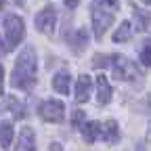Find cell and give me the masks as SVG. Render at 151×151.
<instances>
[{
  "mask_svg": "<svg viewBox=\"0 0 151 151\" xmlns=\"http://www.w3.org/2000/svg\"><path fill=\"white\" fill-rule=\"evenodd\" d=\"M36 69H38L36 50H34V46H25L15 61L11 84L21 90H32L36 86Z\"/></svg>",
  "mask_w": 151,
  "mask_h": 151,
  "instance_id": "1",
  "label": "cell"
},
{
  "mask_svg": "<svg viewBox=\"0 0 151 151\" xmlns=\"http://www.w3.org/2000/svg\"><path fill=\"white\" fill-rule=\"evenodd\" d=\"M111 76L116 80H124V82H132V80H137L141 71L139 67L132 63L130 59H126L124 55H111Z\"/></svg>",
  "mask_w": 151,
  "mask_h": 151,
  "instance_id": "2",
  "label": "cell"
},
{
  "mask_svg": "<svg viewBox=\"0 0 151 151\" xmlns=\"http://www.w3.org/2000/svg\"><path fill=\"white\" fill-rule=\"evenodd\" d=\"M4 36H6V48H15L17 44H21L23 36H25V23L19 15H6L4 21Z\"/></svg>",
  "mask_w": 151,
  "mask_h": 151,
  "instance_id": "3",
  "label": "cell"
},
{
  "mask_svg": "<svg viewBox=\"0 0 151 151\" xmlns=\"http://www.w3.org/2000/svg\"><path fill=\"white\" fill-rule=\"evenodd\" d=\"M113 23V11L103 4H92V32L97 38H103L109 25Z\"/></svg>",
  "mask_w": 151,
  "mask_h": 151,
  "instance_id": "4",
  "label": "cell"
},
{
  "mask_svg": "<svg viewBox=\"0 0 151 151\" xmlns=\"http://www.w3.org/2000/svg\"><path fill=\"white\" fill-rule=\"evenodd\" d=\"M40 118L50 124H61L65 120V105L59 99H48L40 105Z\"/></svg>",
  "mask_w": 151,
  "mask_h": 151,
  "instance_id": "5",
  "label": "cell"
},
{
  "mask_svg": "<svg viewBox=\"0 0 151 151\" xmlns=\"http://www.w3.org/2000/svg\"><path fill=\"white\" fill-rule=\"evenodd\" d=\"M55 27H57V11L52 6H44L36 15V29L44 36H52Z\"/></svg>",
  "mask_w": 151,
  "mask_h": 151,
  "instance_id": "6",
  "label": "cell"
},
{
  "mask_svg": "<svg viewBox=\"0 0 151 151\" xmlns=\"http://www.w3.org/2000/svg\"><path fill=\"white\" fill-rule=\"evenodd\" d=\"M90 90H92V80L88 73H82L78 82H76V103L82 105L90 99Z\"/></svg>",
  "mask_w": 151,
  "mask_h": 151,
  "instance_id": "7",
  "label": "cell"
},
{
  "mask_svg": "<svg viewBox=\"0 0 151 151\" xmlns=\"http://www.w3.org/2000/svg\"><path fill=\"white\" fill-rule=\"evenodd\" d=\"M15 151H36V134L29 126H23L19 132V139L15 145Z\"/></svg>",
  "mask_w": 151,
  "mask_h": 151,
  "instance_id": "8",
  "label": "cell"
},
{
  "mask_svg": "<svg viewBox=\"0 0 151 151\" xmlns=\"http://www.w3.org/2000/svg\"><path fill=\"white\" fill-rule=\"evenodd\" d=\"M65 40L71 44L73 52H82V50L88 46V32H86L84 27H78L73 34H67V36H65Z\"/></svg>",
  "mask_w": 151,
  "mask_h": 151,
  "instance_id": "9",
  "label": "cell"
},
{
  "mask_svg": "<svg viewBox=\"0 0 151 151\" xmlns=\"http://www.w3.org/2000/svg\"><path fill=\"white\" fill-rule=\"evenodd\" d=\"M132 15H134V25L143 34H151V13L143 11L139 6H132Z\"/></svg>",
  "mask_w": 151,
  "mask_h": 151,
  "instance_id": "10",
  "label": "cell"
},
{
  "mask_svg": "<svg viewBox=\"0 0 151 151\" xmlns=\"http://www.w3.org/2000/svg\"><path fill=\"white\" fill-rule=\"evenodd\" d=\"M111 97H113V90H111L107 78L101 73L99 78H97V103H99V105H109Z\"/></svg>",
  "mask_w": 151,
  "mask_h": 151,
  "instance_id": "11",
  "label": "cell"
},
{
  "mask_svg": "<svg viewBox=\"0 0 151 151\" xmlns=\"http://www.w3.org/2000/svg\"><path fill=\"white\" fill-rule=\"evenodd\" d=\"M52 88L59 94H69V90H71V76H69V71H57L52 76Z\"/></svg>",
  "mask_w": 151,
  "mask_h": 151,
  "instance_id": "12",
  "label": "cell"
},
{
  "mask_svg": "<svg viewBox=\"0 0 151 151\" xmlns=\"http://www.w3.org/2000/svg\"><path fill=\"white\" fill-rule=\"evenodd\" d=\"M101 137L109 143V145H116L120 141V128H118V122L116 120H107L103 126H101Z\"/></svg>",
  "mask_w": 151,
  "mask_h": 151,
  "instance_id": "13",
  "label": "cell"
},
{
  "mask_svg": "<svg viewBox=\"0 0 151 151\" xmlns=\"http://www.w3.org/2000/svg\"><path fill=\"white\" fill-rule=\"evenodd\" d=\"M80 130H82V139L90 145V143H94L99 137H101V124L99 122H84L82 126H80Z\"/></svg>",
  "mask_w": 151,
  "mask_h": 151,
  "instance_id": "14",
  "label": "cell"
},
{
  "mask_svg": "<svg viewBox=\"0 0 151 151\" xmlns=\"http://www.w3.org/2000/svg\"><path fill=\"white\" fill-rule=\"evenodd\" d=\"M13 137H15L13 124L11 122H0V147L9 149L11 143H13Z\"/></svg>",
  "mask_w": 151,
  "mask_h": 151,
  "instance_id": "15",
  "label": "cell"
},
{
  "mask_svg": "<svg viewBox=\"0 0 151 151\" xmlns=\"http://www.w3.org/2000/svg\"><path fill=\"white\" fill-rule=\"evenodd\" d=\"M130 32H132L130 21H122L120 27L113 32V38H111V40H113V42H118V44H122V42H126L128 38H130Z\"/></svg>",
  "mask_w": 151,
  "mask_h": 151,
  "instance_id": "16",
  "label": "cell"
},
{
  "mask_svg": "<svg viewBox=\"0 0 151 151\" xmlns=\"http://www.w3.org/2000/svg\"><path fill=\"white\" fill-rule=\"evenodd\" d=\"M141 63L145 65V67H151V38L143 44V48H141Z\"/></svg>",
  "mask_w": 151,
  "mask_h": 151,
  "instance_id": "17",
  "label": "cell"
},
{
  "mask_svg": "<svg viewBox=\"0 0 151 151\" xmlns=\"http://www.w3.org/2000/svg\"><path fill=\"white\" fill-rule=\"evenodd\" d=\"M111 65V57L109 55H94V59H92V67L94 69H105Z\"/></svg>",
  "mask_w": 151,
  "mask_h": 151,
  "instance_id": "18",
  "label": "cell"
},
{
  "mask_svg": "<svg viewBox=\"0 0 151 151\" xmlns=\"http://www.w3.org/2000/svg\"><path fill=\"white\" fill-rule=\"evenodd\" d=\"M84 120H86V113H84L82 109H76V111L71 113V126H73V128H80V126L84 124Z\"/></svg>",
  "mask_w": 151,
  "mask_h": 151,
  "instance_id": "19",
  "label": "cell"
},
{
  "mask_svg": "<svg viewBox=\"0 0 151 151\" xmlns=\"http://www.w3.org/2000/svg\"><path fill=\"white\" fill-rule=\"evenodd\" d=\"M9 103H11V111L15 113L17 118H23V107H21V103H19L17 99H9Z\"/></svg>",
  "mask_w": 151,
  "mask_h": 151,
  "instance_id": "20",
  "label": "cell"
},
{
  "mask_svg": "<svg viewBox=\"0 0 151 151\" xmlns=\"http://www.w3.org/2000/svg\"><path fill=\"white\" fill-rule=\"evenodd\" d=\"M94 4H103V6L111 9V11H118V6H120L118 0H94Z\"/></svg>",
  "mask_w": 151,
  "mask_h": 151,
  "instance_id": "21",
  "label": "cell"
},
{
  "mask_svg": "<svg viewBox=\"0 0 151 151\" xmlns=\"http://www.w3.org/2000/svg\"><path fill=\"white\" fill-rule=\"evenodd\" d=\"M65 4H67V9H76L78 6V0H65Z\"/></svg>",
  "mask_w": 151,
  "mask_h": 151,
  "instance_id": "22",
  "label": "cell"
},
{
  "mask_svg": "<svg viewBox=\"0 0 151 151\" xmlns=\"http://www.w3.org/2000/svg\"><path fill=\"white\" fill-rule=\"evenodd\" d=\"M2 82H4V67L0 65V88H2Z\"/></svg>",
  "mask_w": 151,
  "mask_h": 151,
  "instance_id": "23",
  "label": "cell"
},
{
  "mask_svg": "<svg viewBox=\"0 0 151 151\" xmlns=\"http://www.w3.org/2000/svg\"><path fill=\"white\" fill-rule=\"evenodd\" d=\"M4 50H6V44L2 42V38H0V57H2V55H4Z\"/></svg>",
  "mask_w": 151,
  "mask_h": 151,
  "instance_id": "24",
  "label": "cell"
},
{
  "mask_svg": "<svg viewBox=\"0 0 151 151\" xmlns=\"http://www.w3.org/2000/svg\"><path fill=\"white\" fill-rule=\"evenodd\" d=\"M50 149H52V151H61V147L57 145V143H52V145H50Z\"/></svg>",
  "mask_w": 151,
  "mask_h": 151,
  "instance_id": "25",
  "label": "cell"
},
{
  "mask_svg": "<svg viewBox=\"0 0 151 151\" xmlns=\"http://www.w3.org/2000/svg\"><path fill=\"white\" fill-rule=\"evenodd\" d=\"M137 151H145V145L143 143H137Z\"/></svg>",
  "mask_w": 151,
  "mask_h": 151,
  "instance_id": "26",
  "label": "cell"
},
{
  "mask_svg": "<svg viewBox=\"0 0 151 151\" xmlns=\"http://www.w3.org/2000/svg\"><path fill=\"white\" fill-rule=\"evenodd\" d=\"M2 4H4V0H0V9H2Z\"/></svg>",
  "mask_w": 151,
  "mask_h": 151,
  "instance_id": "27",
  "label": "cell"
},
{
  "mask_svg": "<svg viewBox=\"0 0 151 151\" xmlns=\"http://www.w3.org/2000/svg\"><path fill=\"white\" fill-rule=\"evenodd\" d=\"M143 2H147V4H151V0H143Z\"/></svg>",
  "mask_w": 151,
  "mask_h": 151,
  "instance_id": "28",
  "label": "cell"
}]
</instances>
